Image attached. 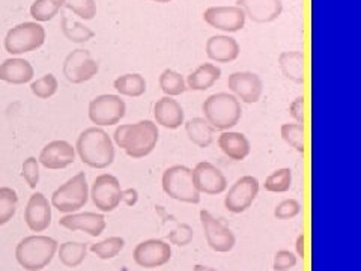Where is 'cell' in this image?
Segmentation results:
<instances>
[{"mask_svg": "<svg viewBox=\"0 0 361 271\" xmlns=\"http://www.w3.org/2000/svg\"><path fill=\"white\" fill-rule=\"evenodd\" d=\"M292 187V171L289 167H280L265 178L264 188L269 193H286Z\"/></svg>", "mask_w": 361, "mask_h": 271, "instance_id": "36", "label": "cell"}, {"mask_svg": "<svg viewBox=\"0 0 361 271\" xmlns=\"http://www.w3.org/2000/svg\"><path fill=\"white\" fill-rule=\"evenodd\" d=\"M146 80L145 77L139 73H128L119 76L115 82H113V88L118 92L119 97H128V98H139L145 95L146 92Z\"/></svg>", "mask_w": 361, "mask_h": 271, "instance_id": "28", "label": "cell"}, {"mask_svg": "<svg viewBox=\"0 0 361 271\" xmlns=\"http://www.w3.org/2000/svg\"><path fill=\"white\" fill-rule=\"evenodd\" d=\"M61 29L65 38L75 44H85L95 37V32L87 28L85 23L71 20L68 16H62Z\"/></svg>", "mask_w": 361, "mask_h": 271, "instance_id": "30", "label": "cell"}, {"mask_svg": "<svg viewBox=\"0 0 361 271\" xmlns=\"http://www.w3.org/2000/svg\"><path fill=\"white\" fill-rule=\"evenodd\" d=\"M297 264H298V258L290 251H279L274 255V261H273L274 271H289Z\"/></svg>", "mask_w": 361, "mask_h": 271, "instance_id": "42", "label": "cell"}, {"mask_svg": "<svg viewBox=\"0 0 361 271\" xmlns=\"http://www.w3.org/2000/svg\"><path fill=\"white\" fill-rule=\"evenodd\" d=\"M154 2H157V4H169V2H172V0H154Z\"/></svg>", "mask_w": 361, "mask_h": 271, "instance_id": "47", "label": "cell"}, {"mask_svg": "<svg viewBox=\"0 0 361 271\" xmlns=\"http://www.w3.org/2000/svg\"><path fill=\"white\" fill-rule=\"evenodd\" d=\"M187 138L191 143H195L199 148H208L214 142L216 130L211 127V124L205 118H191L184 122Z\"/></svg>", "mask_w": 361, "mask_h": 271, "instance_id": "27", "label": "cell"}, {"mask_svg": "<svg viewBox=\"0 0 361 271\" xmlns=\"http://www.w3.org/2000/svg\"><path fill=\"white\" fill-rule=\"evenodd\" d=\"M39 162L37 157H27L21 164V176L30 188H37L39 183Z\"/></svg>", "mask_w": 361, "mask_h": 271, "instance_id": "41", "label": "cell"}, {"mask_svg": "<svg viewBox=\"0 0 361 271\" xmlns=\"http://www.w3.org/2000/svg\"><path fill=\"white\" fill-rule=\"evenodd\" d=\"M236 6L244 11L247 18L259 25L273 23L283 13L281 0H236Z\"/></svg>", "mask_w": 361, "mask_h": 271, "instance_id": "20", "label": "cell"}, {"mask_svg": "<svg viewBox=\"0 0 361 271\" xmlns=\"http://www.w3.org/2000/svg\"><path fill=\"white\" fill-rule=\"evenodd\" d=\"M58 89H59V80L51 73L44 74L42 77L37 78V80L30 82L32 94L39 100H49L54 97L56 92H58Z\"/></svg>", "mask_w": 361, "mask_h": 271, "instance_id": "37", "label": "cell"}, {"mask_svg": "<svg viewBox=\"0 0 361 271\" xmlns=\"http://www.w3.org/2000/svg\"><path fill=\"white\" fill-rule=\"evenodd\" d=\"M280 136L285 140L286 145L295 150L297 152L302 154L306 151V131L304 126L297 122H286L280 127Z\"/></svg>", "mask_w": 361, "mask_h": 271, "instance_id": "32", "label": "cell"}, {"mask_svg": "<svg viewBox=\"0 0 361 271\" xmlns=\"http://www.w3.org/2000/svg\"><path fill=\"white\" fill-rule=\"evenodd\" d=\"M193 271H219L217 268H212V267H208V265H203V264H196L193 267Z\"/></svg>", "mask_w": 361, "mask_h": 271, "instance_id": "46", "label": "cell"}, {"mask_svg": "<svg viewBox=\"0 0 361 271\" xmlns=\"http://www.w3.org/2000/svg\"><path fill=\"white\" fill-rule=\"evenodd\" d=\"M161 187L164 193L178 202L196 205L200 202V191L196 187L193 171L188 166L175 164L163 172Z\"/></svg>", "mask_w": 361, "mask_h": 271, "instance_id": "5", "label": "cell"}, {"mask_svg": "<svg viewBox=\"0 0 361 271\" xmlns=\"http://www.w3.org/2000/svg\"><path fill=\"white\" fill-rule=\"evenodd\" d=\"M122 202L126 203L127 207H134L137 205L139 202V191L133 188V187H128V188H122Z\"/></svg>", "mask_w": 361, "mask_h": 271, "instance_id": "44", "label": "cell"}, {"mask_svg": "<svg viewBox=\"0 0 361 271\" xmlns=\"http://www.w3.org/2000/svg\"><path fill=\"white\" fill-rule=\"evenodd\" d=\"M203 118L216 131H228L238 126L243 116V107L231 92H217L209 95L202 104Z\"/></svg>", "mask_w": 361, "mask_h": 271, "instance_id": "3", "label": "cell"}, {"mask_svg": "<svg viewBox=\"0 0 361 271\" xmlns=\"http://www.w3.org/2000/svg\"><path fill=\"white\" fill-rule=\"evenodd\" d=\"M279 66L288 80L298 85H302L306 80V61L301 52H281L279 56Z\"/></svg>", "mask_w": 361, "mask_h": 271, "instance_id": "25", "label": "cell"}, {"mask_svg": "<svg viewBox=\"0 0 361 271\" xmlns=\"http://www.w3.org/2000/svg\"><path fill=\"white\" fill-rule=\"evenodd\" d=\"M61 8L53 0H35L30 6V17L37 23H45L59 16Z\"/></svg>", "mask_w": 361, "mask_h": 271, "instance_id": "38", "label": "cell"}, {"mask_svg": "<svg viewBox=\"0 0 361 271\" xmlns=\"http://www.w3.org/2000/svg\"><path fill=\"white\" fill-rule=\"evenodd\" d=\"M203 20L208 26L219 29L226 33H235L244 29L245 26V14L244 11L236 6H209L203 13Z\"/></svg>", "mask_w": 361, "mask_h": 271, "instance_id": "15", "label": "cell"}, {"mask_svg": "<svg viewBox=\"0 0 361 271\" xmlns=\"http://www.w3.org/2000/svg\"><path fill=\"white\" fill-rule=\"evenodd\" d=\"M261 184L256 176L244 175L238 178L224 196V208L232 214L245 212L256 200Z\"/></svg>", "mask_w": 361, "mask_h": 271, "instance_id": "10", "label": "cell"}, {"mask_svg": "<svg viewBox=\"0 0 361 271\" xmlns=\"http://www.w3.org/2000/svg\"><path fill=\"white\" fill-rule=\"evenodd\" d=\"M289 115L293 119V122L304 126V122H306V98L300 95L293 100L289 104Z\"/></svg>", "mask_w": 361, "mask_h": 271, "instance_id": "43", "label": "cell"}, {"mask_svg": "<svg viewBox=\"0 0 361 271\" xmlns=\"http://www.w3.org/2000/svg\"><path fill=\"white\" fill-rule=\"evenodd\" d=\"M200 223L208 246L217 253H228L233 251L236 244V236L221 220L216 219L207 210L200 211Z\"/></svg>", "mask_w": 361, "mask_h": 271, "instance_id": "12", "label": "cell"}, {"mask_svg": "<svg viewBox=\"0 0 361 271\" xmlns=\"http://www.w3.org/2000/svg\"><path fill=\"white\" fill-rule=\"evenodd\" d=\"M61 9H70L74 16L85 21L94 20L97 16V2L95 0H53Z\"/></svg>", "mask_w": 361, "mask_h": 271, "instance_id": "35", "label": "cell"}, {"mask_svg": "<svg viewBox=\"0 0 361 271\" xmlns=\"http://www.w3.org/2000/svg\"><path fill=\"white\" fill-rule=\"evenodd\" d=\"M172 258V244L164 240L151 239L139 243L133 252L134 263L142 268H158L166 265Z\"/></svg>", "mask_w": 361, "mask_h": 271, "instance_id": "13", "label": "cell"}, {"mask_svg": "<svg viewBox=\"0 0 361 271\" xmlns=\"http://www.w3.org/2000/svg\"><path fill=\"white\" fill-rule=\"evenodd\" d=\"M221 78V70L216 64H202L193 73H190L185 78L187 89L203 92L212 88Z\"/></svg>", "mask_w": 361, "mask_h": 271, "instance_id": "26", "label": "cell"}, {"mask_svg": "<svg viewBox=\"0 0 361 271\" xmlns=\"http://www.w3.org/2000/svg\"><path fill=\"white\" fill-rule=\"evenodd\" d=\"M89 200V184L85 172H78L70 178L51 195V207L63 214L80 211Z\"/></svg>", "mask_w": 361, "mask_h": 271, "instance_id": "6", "label": "cell"}, {"mask_svg": "<svg viewBox=\"0 0 361 271\" xmlns=\"http://www.w3.org/2000/svg\"><path fill=\"white\" fill-rule=\"evenodd\" d=\"M154 122L166 130H178L185 122L183 106L173 97H161L154 104Z\"/></svg>", "mask_w": 361, "mask_h": 271, "instance_id": "21", "label": "cell"}, {"mask_svg": "<svg viewBox=\"0 0 361 271\" xmlns=\"http://www.w3.org/2000/svg\"><path fill=\"white\" fill-rule=\"evenodd\" d=\"M62 70L68 82L80 85L92 80L99 71V65L89 50L75 49L65 58Z\"/></svg>", "mask_w": 361, "mask_h": 271, "instance_id": "11", "label": "cell"}, {"mask_svg": "<svg viewBox=\"0 0 361 271\" xmlns=\"http://www.w3.org/2000/svg\"><path fill=\"white\" fill-rule=\"evenodd\" d=\"M158 83H160L161 92L166 97H173L175 98V97L183 95L187 90V83H185L184 76L179 74L175 70H171V68H167V70H164L160 74Z\"/></svg>", "mask_w": 361, "mask_h": 271, "instance_id": "31", "label": "cell"}, {"mask_svg": "<svg viewBox=\"0 0 361 271\" xmlns=\"http://www.w3.org/2000/svg\"><path fill=\"white\" fill-rule=\"evenodd\" d=\"M217 143L221 152L233 162H243L252 152V143L241 131H221Z\"/></svg>", "mask_w": 361, "mask_h": 271, "instance_id": "23", "label": "cell"}, {"mask_svg": "<svg viewBox=\"0 0 361 271\" xmlns=\"http://www.w3.org/2000/svg\"><path fill=\"white\" fill-rule=\"evenodd\" d=\"M58 241L47 235H30L16 247V259L27 271H42L58 253Z\"/></svg>", "mask_w": 361, "mask_h": 271, "instance_id": "4", "label": "cell"}, {"mask_svg": "<svg viewBox=\"0 0 361 271\" xmlns=\"http://www.w3.org/2000/svg\"><path fill=\"white\" fill-rule=\"evenodd\" d=\"M228 88L231 94L235 95L240 103L256 104L262 97L264 82L256 73L236 71L229 76Z\"/></svg>", "mask_w": 361, "mask_h": 271, "instance_id": "14", "label": "cell"}, {"mask_svg": "<svg viewBox=\"0 0 361 271\" xmlns=\"http://www.w3.org/2000/svg\"><path fill=\"white\" fill-rule=\"evenodd\" d=\"M59 224L68 231H73V232L82 231L90 236H99L106 231L107 222H106L104 214L85 211V212L65 214V216L59 220Z\"/></svg>", "mask_w": 361, "mask_h": 271, "instance_id": "18", "label": "cell"}, {"mask_svg": "<svg viewBox=\"0 0 361 271\" xmlns=\"http://www.w3.org/2000/svg\"><path fill=\"white\" fill-rule=\"evenodd\" d=\"M18 208V195L13 187H0V226L14 219Z\"/></svg>", "mask_w": 361, "mask_h": 271, "instance_id": "34", "label": "cell"}, {"mask_svg": "<svg viewBox=\"0 0 361 271\" xmlns=\"http://www.w3.org/2000/svg\"><path fill=\"white\" fill-rule=\"evenodd\" d=\"M207 56L217 64H231L240 58L241 47L238 41L229 35H214L205 44Z\"/></svg>", "mask_w": 361, "mask_h": 271, "instance_id": "22", "label": "cell"}, {"mask_svg": "<svg viewBox=\"0 0 361 271\" xmlns=\"http://www.w3.org/2000/svg\"><path fill=\"white\" fill-rule=\"evenodd\" d=\"M295 248H297V258H304L306 256V235L300 234L297 236V241H295Z\"/></svg>", "mask_w": 361, "mask_h": 271, "instance_id": "45", "label": "cell"}, {"mask_svg": "<svg viewBox=\"0 0 361 271\" xmlns=\"http://www.w3.org/2000/svg\"><path fill=\"white\" fill-rule=\"evenodd\" d=\"M300 212H301V203L297 199L289 198V199L281 200L274 208V217L277 220H292L295 219Z\"/></svg>", "mask_w": 361, "mask_h": 271, "instance_id": "40", "label": "cell"}, {"mask_svg": "<svg viewBox=\"0 0 361 271\" xmlns=\"http://www.w3.org/2000/svg\"><path fill=\"white\" fill-rule=\"evenodd\" d=\"M123 247H126V240L122 236H109L103 241L90 244L89 251L103 261H109V259L116 258L123 251Z\"/></svg>", "mask_w": 361, "mask_h": 271, "instance_id": "33", "label": "cell"}, {"mask_svg": "<svg viewBox=\"0 0 361 271\" xmlns=\"http://www.w3.org/2000/svg\"><path fill=\"white\" fill-rule=\"evenodd\" d=\"M25 222L32 232H44L51 224V203L41 191L29 198L25 210Z\"/></svg>", "mask_w": 361, "mask_h": 271, "instance_id": "19", "label": "cell"}, {"mask_svg": "<svg viewBox=\"0 0 361 271\" xmlns=\"http://www.w3.org/2000/svg\"><path fill=\"white\" fill-rule=\"evenodd\" d=\"M160 131L154 121L145 119L135 124H121L113 133V143L133 160L148 157L157 148Z\"/></svg>", "mask_w": 361, "mask_h": 271, "instance_id": "1", "label": "cell"}, {"mask_svg": "<svg viewBox=\"0 0 361 271\" xmlns=\"http://www.w3.org/2000/svg\"><path fill=\"white\" fill-rule=\"evenodd\" d=\"M89 247L86 243L78 241H65L58 247V258L61 264L66 268H77L82 265L87 256Z\"/></svg>", "mask_w": 361, "mask_h": 271, "instance_id": "29", "label": "cell"}, {"mask_svg": "<svg viewBox=\"0 0 361 271\" xmlns=\"http://www.w3.org/2000/svg\"><path fill=\"white\" fill-rule=\"evenodd\" d=\"M89 198L101 212L115 211L122 202V187L119 179L111 174L98 175L89 187Z\"/></svg>", "mask_w": 361, "mask_h": 271, "instance_id": "9", "label": "cell"}, {"mask_svg": "<svg viewBox=\"0 0 361 271\" xmlns=\"http://www.w3.org/2000/svg\"><path fill=\"white\" fill-rule=\"evenodd\" d=\"M195 239V231L188 223H179L175 228L169 232V243L178 246V247H185L188 246Z\"/></svg>", "mask_w": 361, "mask_h": 271, "instance_id": "39", "label": "cell"}, {"mask_svg": "<svg viewBox=\"0 0 361 271\" xmlns=\"http://www.w3.org/2000/svg\"><path fill=\"white\" fill-rule=\"evenodd\" d=\"M77 158L75 148L66 140H51L41 150L38 162L49 171H62L70 167Z\"/></svg>", "mask_w": 361, "mask_h": 271, "instance_id": "17", "label": "cell"}, {"mask_svg": "<svg viewBox=\"0 0 361 271\" xmlns=\"http://www.w3.org/2000/svg\"><path fill=\"white\" fill-rule=\"evenodd\" d=\"M74 148L77 157L92 169H106L115 162V143L104 128H86L77 138Z\"/></svg>", "mask_w": 361, "mask_h": 271, "instance_id": "2", "label": "cell"}, {"mask_svg": "<svg viewBox=\"0 0 361 271\" xmlns=\"http://www.w3.org/2000/svg\"><path fill=\"white\" fill-rule=\"evenodd\" d=\"M127 113V104L122 97L115 94H103L89 103L87 116L95 127L104 128L119 124Z\"/></svg>", "mask_w": 361, "mask_h": 271, "instance_id": "8", "label": "cell"}, {"mask_svg": "<svg viewBox=\"0 0 361 271\" xmlns=\"http://www.w3.org/2000/svg\"><path fill=\"white\" fill-rule=\"evenodd\" d=\"M193 178L197 190L202 193L209 196H217L228 190V178L220 169L209 162H200L195 166Z\"/></svg>", "mask_w": 361, "mask_h": 271, "instance_id": "16", "label": "cell"}, {"mask_svg": "<svg viewBox=\"0 0 361 271\" xmlns=\"http://www.w3.org/2000/svg\"><path fill=\"white\" fill-rule=\"evenodd\" d=\"M44 42L45 29L37 21H25L11 28L4 40L5 50L13 56L35 52L42 47Z\"/></svg>", "mask_w": 361, "mask_h": 271, "instance_id": "7", "label": "cell"}, {"mask_svg": "<svg viewBox=\"0 0 361 271\" xmlns=\"http://www.w3.org/2000/svg\"><path fill=\"white\" fill-rule=\"evenodd\" d=\"M35 70L29 61L9 58L0 64V80L9 85H26L33 80Z\"/></svg>", "mask_w": 361, "mask_h": 271, "instance_id": "24", "label": "cell"}]
</instances>
